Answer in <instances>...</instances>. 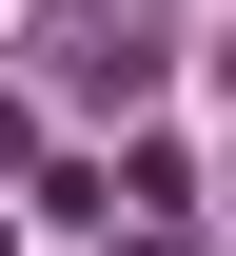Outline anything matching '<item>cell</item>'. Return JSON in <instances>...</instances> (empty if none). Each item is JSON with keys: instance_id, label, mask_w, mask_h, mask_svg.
Segmentation results:
<instances>
[{"instance_id": "7a4b0ae2", "label": "cell", "mask_w": 236, "mask_h": 256, "mask_svg": "<svg viewBox=\"0 0 236 256\" xmlns=\"http://www.w3.org/2000/svg\"><path fill=\"white\" fill-rule=\"evenodd\" d=\"M118 256H197V236H177V217H138V236H118Z\"/></svg>"}, {"instance_id": "6da1fadb", "label": "cell", "mask_w": 236, "mask_h": 256, "mask_svg": "<svg viewBox=\"0 0 236 256\" xmlns=\"http://www.w3.org/2000/svg\"><path fill=\"white\" fill-rule=\"evenodd\" d=\"M39 20H59V60L99 79V98H138V79H158V40H138V0H39Z\"/></svg>"}]
</instances>
